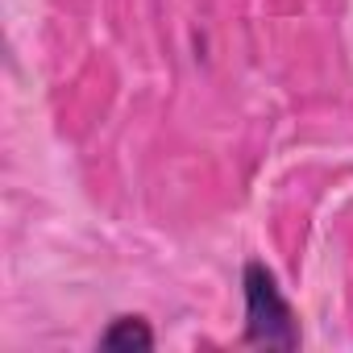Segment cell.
Wrapping results in <instances>:
<instances>
[{
  "label": "cell",
  "mask_w": 353,
  "mask_h": 353,
  "mask_svg": "<svg viewBox=\"0 0 353 353\" xmlns=\"http://www.w3.org/2000/svg\"><path fill=\"white\" fill-rule=\"evenodd\" d=\"M100 349H154V332L141 316H117L104 332H100Z\"/></svg>",
  "instance_id": "2"
},
{
  "label": "cell",
  "mask_w": 353,
  "mask_h": 353,
  "mask_svg": "<svg viewBox=\"0 0 353 353\" xmlns=\"http://www.w3.org/2000/svg\"><path fill=\"white\" fill-rule=\"evenodd\" d=\"M245 341L258 349H299V324L266 262H245Z\"/></svg>",
  "instance_id": "1"
}]
</instances>
